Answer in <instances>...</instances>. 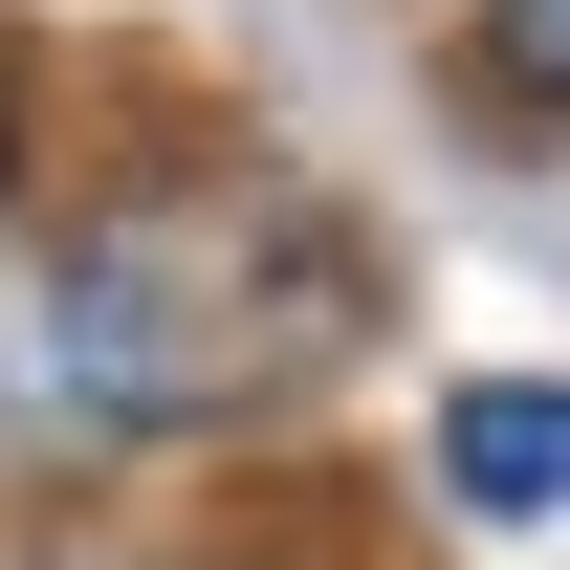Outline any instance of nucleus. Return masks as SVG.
Instances as JSON below:
<instances>
[{
    "mask_svg": "<svg viewBox=\"0 0 570 570\" xmlns=\"http://www.w3.org/2000/svg\"><path fill=\"white\" fill-rule=\"evenodd\" d=\"M461 88L504 132H570V0H461Z\"/></svg>",
    "mask_w": 570,
    "mask_h": 570,
    "instance_id": "nucleus-3",
    "label": "nucleus"
},
{
    "mask_svg": "<svg viewBox=\"0 0 570 570\" xmlns=\"http://www.w3.org/2000/svg\"><path fill=\"white\" fill-rule=\"evenodd\" d=\"M417 483L461 504V527H570V373H439Z\"/></svg>",
    "mask_w": 570,
    "mask_h": 570,
    "instance_id": "nucleus-2",
    "label": "nucleus"
},
{
    "mask_svg": "<svg viewBox=\"0 0 570 570\" xmlns=\"http://www.w3.org/2000/svg\"><path fill=\"white\" fill-rule=\"evenodd\" d=\"M22 198H45V110H22V45H0V242H22Z\"/></svg>",
    "mask_w": 570,
    "mask_h": 570,
    "instance_id": "nucleus-4",
    "label": "nucleus"
},
{
    "mask_svg": "<svg viewBox=\"0 0 570 570\" xmlns=\"http://www.w3.org/2000/svg\"><path fill=\"white\" fill-rule=\"evenodd\" d=\"M373 352V242L242 132H132L0 242V483H110L154 439H264Z\"/></svg>",
    "mask_w": 570,
    "mask_h": 570,
    "instance_id": "nucleus-1",
    "label": "nucleus"
}]
</instances>
